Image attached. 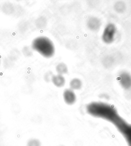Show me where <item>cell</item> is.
<instances>
[{
  "mask_svg": "<svg viewBox=\"0 0 131 146\" xmlns=\"http://www.w3.org/2000/svg\"><path fill=\"white\" fill-rule=\"evenodd\" d=\"M63 99L65 102L69 105L73 104L76 100V96L73 90L70 89L66 90L63 94Z\"/></svg>",
  "mask_w": 131,
  "mask_h": 146,
  "instance_id": "obj_2",
  "label": "cell"
},
{
  "mask_svg": "<svg viewBox=\"0 0 131 146\" xmlns=\"http://www.w3.org/2000/svg\"><path fill=\"white\" fill-rule=\"evenodd\" d=\"M32 48L46 58L53 56L55 52L53 44L46 37H39L34 39L32 42Z\"/></svg>",
  "mask_w": 131,
  "mask_h": 146,
  "instance_id": "obj_1",
  "label": "cell"
},
{
  "mask_svg": "<svg viewBox=\"0 0 131 146\" xmlns=\"http://www.w3.org/2000/svg\"><path fill=\"white\" fill-rule=\"evenodd\" d=\"M27 146H41V143L38 139H30L27 142Z\"/></svg>",
  "mask_w": 131,
  "mask_h": 146,
  "instance_id": "obj_6",
  "label": "cell"
},
{
  "mask_svg": "<svg viewBox=\"0 0 131 146\" xmlns=\"http://www.w3.org/2000/svg\"><path fill=\"white\" fill-rule=\"evenodd\" d=\"M56 71L59 75H63L68 73V68L64 63H60L56 66Z\"/></svg>",
  "mask_w": 131,
  "mask_h": 146,
  "instance_id": "obj_4",
  "label": "cell"
},
{
  "mask_svg": "<svg viewBox=\"0 0 131 146\" xmlns=\"http://www.w3.org/2000/svg\"><path fill=\"white\" fill-rule=\"evenodd\" d=\"M70 87L73 90H78L79 89L81 86V82L79 79H74L71 81L70 83Z\"/></svg>",
  "mask_w": 131,
  "mask_h": 146,
  "instance_id": "obj_5",
  "label": "cell"
},
{
  "mask_svg": "<svg viewBox=\"0 0 131 146\" xmlns=\"http://www.w3.org/2000/svg\"><path fill=\"white\" fill-rule=\"evenodd\" d=\"M0 63H1V60H0Z\"/></svg>",
  "mask_w": 131,
  "mask_h": 146,
  "instance_id": "obj_7",
  "label": "cell"
},
{
  "mask_svg": "<svg viewBox=\"0 0 131 146\" xmlns=\"http://www.w3.org/2000/svg\"><path fill=\"white\" fill-rule=\"evenodd\" d=\"M51 80L54 85L58 88L63 87L65 84V79L61 75L53 76Z\"/></svg>",
  "mask_w": 131,
  "mask_h": 146,
  "instance_id": "obj_3",
  "label": "cell"
}]
</instances>
